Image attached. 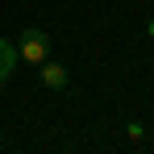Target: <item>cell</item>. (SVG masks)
I'll return each instance as SVG.
<instances>
[{"label": "cell", "mask_w": 154, "mask_h": 154, "mask_svg": "<svg viewBox=\"0 0 154 154\" xmlns=\"http://www.w3.org/2000/svg\"><path fill=\"white\" fill-rule=\"evenodd\" d=\"M38 71H42V83H46V88H54V92H63V88L71 83L67 67H58V63H50V58H46V63H38Z\"/></svg>", "instance_id": "7a4b0ae2"}, {"label": "cell", "mask_w": 154, "mask_h": 154, "mask_svg": "<svg viewBox=\"0 0 154 154\" xmlns=\"http://www.w3.org/2000/svg\"><path fill=\"white\" fill-rule=\"evenodd\" d=\"M17 58L29 63V67L46 63V58H50V38H46L42 29H25V33H21V46H17Z\"/></svg>", "instance_id": "6da1fadb"}, {"label": "cell", "mask_w": 154, "mask_h": 154, "mask_svg": "<svg viewBox=\"0 0 154 154\" xmlns=\"http://www.w3.org/2000/svg\"><path fill=\"white\" fill-rule=\"evenodd\" d=\"M0 83H4V75H0Z\"/></svg>", "instance_id": "5b68a950"}, {"label": "cell", "mask_w": 154, "mask_h": 154, "mask_svg": "<svg viewBox=\"0 0 154 154\" xmlns=\"http://www.w3.org/2000/svg\"><path fill=\"white\" fill-rule=\"evenodd\" d=\"M13 67H17V46L0 38V75L8 79V75H13Z\"/></svg>", "instance_id": "3957f363"}, {"label": "cell", "mask_w": 154, "mask_h": 154, "mask_svg": "<svg viewBox=\"0 0 154 154\" xmlns=\"http://www.w3.org/2000/svg\"><path fill=\"white\" fill-rule=\"evenodd\" d=\"M146 29H150V38H154V21H150V25H146Z\"/></svg>", "instance_id": "277c9868"}]
</instances>
